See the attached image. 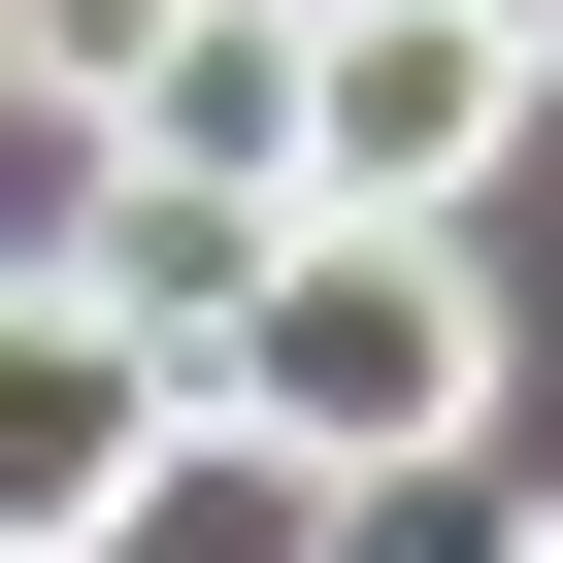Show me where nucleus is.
<instances>
[{
  "label": "nucleus",
  "mask_w": 563,
  "mask_h": 563,
  "mask_svg": "<svg viewBox=\"0 0 563 563\" xmlns=\"http://www.w3.org/2000/svg\"><path fill=\"white\" fill-rule=\"evenodd\" d=\"M199 464H299V497H431L464 431H497V265L431 232V199H299V232H265L232 265V299H199Z\"/></svg>",
  "instance_id": "1"
},
{
  "label": "nucleus",
  "mask_w": 563,
  "mask_h": 563,
  "mask_svg": "<svg viewBox=\"0 0 563 563\" xmlns=\"http://www.w3.org/2000/svg\"><path fill=\"white\" fill-rule=\"evenodd\" d=\"M530 100H563V67L464 34V0H299V199H431V232H464V199L530 166Z\"/></svg>",
  "instance_id": "2"
},
{
  "label": "nucleus",
  "mask_w": 563,
  "mask_h": 563,
  "mask_svg": "<svg viewBox=\"0 0 563 563\" xmlns=\"http://www.w3.org/2000/svg\"><path fill=\"white\" fill-rule=\"evenodd\" d=\"M166 464H199L166 332H100L67 265H0V563H100V530H133Z\"/></svg>",
  "instance_id": "3"
},
{
  "label": "nucleus",
  "mask_w": 563,
  "mask_h": 563,
  "mask_svg": "<svg viewBox=\"0 0 563 563\" xmlns=\"http://www.w3.org/2000/svg\"><path fill=\"white\" fill-rule=\"evenodd\" d=\"M265 232H299V199H232V166H166V133H67V299H100V332L199 365V299H232Z\"/></svg>",
  "instance_id": "4"
},
{
  "label": "nucleus",
  "mask_w": 563,
  "mask_h": 563,
  "mask_svg": "<svg viewBox=\"0 0 563 563\" xmlns=\"http://www.w3.org/2000/svg\"><path fill=\"white\" fill-rule=\"evenodd\" d=\"M133 34H166V0H0V100H34V133H100V100H133Z\"/></svg>",
  "instance_id": "5"
},
{
  "label": "nucleus",
  "mask_w": 563,
  "mask_h": 563,
  "mask_svg": "<svg viewBox=\"0 0 563 563\" xmlns=\"http://www.w3.org/2000/svg\"><path fill=\"white\" fill-rule=\"evenodd\" d=\"M464 34H530V67H563V0H464Z\"/></svg>",
  "instance_id": "6"
},
{
  "label": "nucleus",
  "mask_w": 563,
  "mask_h": 563,
  "mask_svg": "<svg viewBox=\"0 0 563 563\" xmlns=\"http://www.w3.org/2000/svg\"><path fill=\"white\" fill-rule=\"evenodd\" d=\"M497 563H563V464H530V530H497Z\"/></svg>",
  "instance_id": "7"
}]
</instances>
